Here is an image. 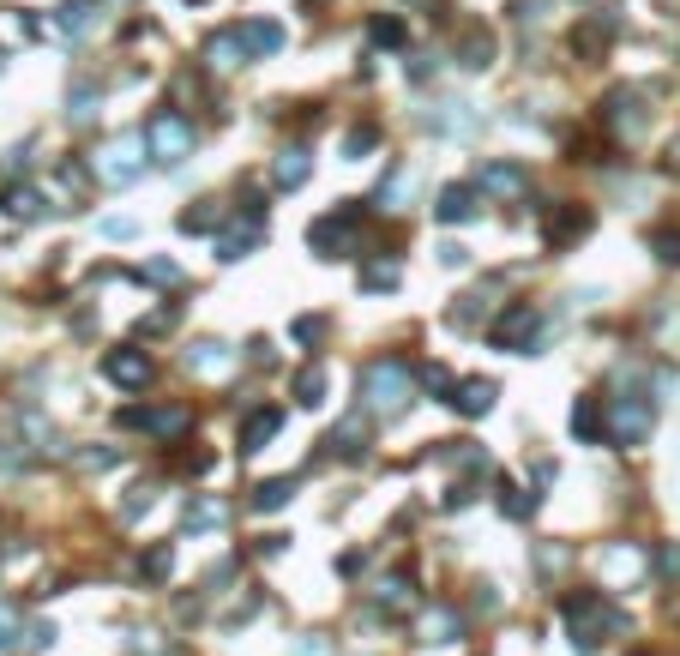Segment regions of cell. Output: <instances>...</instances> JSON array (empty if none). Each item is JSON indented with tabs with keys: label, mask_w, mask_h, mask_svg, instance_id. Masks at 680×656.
I'll return each instance as SVG.
<instances>
[{
	"label": "cell",
	"mask_w": 680,
	"mask_h": 656,
	"mask_svg": "<svg viewBox=\"0 0 680 656\" xmlns=\"http://www.w3.org/2000/svg\"><path fill=\"white\" fill-rule=\"evenodd\" d=\"M145 151L157 163H181L193 151V121L187 115H175V109H163V115L145 121Z\"/></svg>",
	"instance_id": "cell-4"
},
{
	"label": "cell",
	"mask_w": 680,
	"mask_h": 656,
	"mask_svg": "<svg viewBox=\"0 0 680 656\" xmlns=\"http://www.w3.org/2000/svg\"><path fill=\"white\" fill-rule=\"evenodd\" d=\"M584 229H590V211H579V205H560L542 235H548V248H566V241H579Z\"/></svg>",
	"instance_id": "cell-16"
},
{
	"label": "cell",
	"mask_w": 680,
	"mask_h": 656,
	"mask_svg": "<svg viewBox=\"0 0 680 656\" xmlns=\"http://www.w3.org/2000/svg\"><path fill=\"white\" fill-rule=\"evenodd\" d=\"M145 132H121V139H109V145L90 157V169H97V181H109V187H133V181L145 175Z\"/></svg>",
	"instance_id": "cell-3"
},
{
	"label": "cell",
	"mask_w": 680,
	"mask_h": 656,
	"mask_svg": "<svg viewBox=\"0 0 680 656\" xmlns=\"http://www.w3.org/2000/svg\"><path fill=\"white\" fill-rule=\"evenodd\" d=\"M367 37H374L379 48H398V43H404V18H386V13H379L374 25H367Z\"/></svg>",
	"instance_id": "cell-29"
},
{
	"label": "cell",
	"mask_w": 680,
	"mask_h": 656,
	"mask_svg": "<svg viewBox=\"0 0 680 656\" xmlns=\"http://www.w3.org/2000/svg\"><path fill=\"white\" fill-rule=\"evenodd\" d=\"M102 374L115 379V386H127V392H139L151 379V355L145 350H109L102 355Z\"/></svg>",
	"instance_id": "cell-7"
},
{
	"label": "cell",
	"mask_w": 680,
	"mask_h": 656,
	"mask_svg": "<svg viewBox=\"0 0 680 656\" xmlns=\"http://www.w3.org/2000/svg\"><path fill=\"white\" fill-rule=\"evenodd\" d=\"M374 139H379L374 127H356V132L344 139V151H349V157H367V151H374Z\"/></svg>",
	"instance_id": "cell-36"
},
{
	"label": "cell",
	"mask_w": 680,
	"mask_h": 656,
	"mask_svg": "<svg viewBox=\"0 0 680 656\" xmlns=\"http://www.w3.org/2000/svg\"><path fill=\"white\" fill-rule=\"evenodd\" d=\"M651 248H656V259H663V265H680V229H656Z\"/></svg>",
	"instance_id": "cell-31"
},
{
	"label": "cell",
	"mask_w": 680,
	"mask_h": 656,
	"mask_svg": "<svg viewBox=\"0 0 680 656\" xmlns=\"http://www.w3.org/2000/svg\"><path fill=\"white\" fill-rule=\"evenodd\" d=\"M139 572H145L151 584H163V578L175 572V548H169V542H151L145 555H139Z\"/></svg>",
	"instance_id": "cell-22"
},
{
	"label": "cell",
	"mask_w": 680,
	"mask_h": 656,
	"mask_svg": "<svg viewBox=\"0 0 680 656\" xmlns=\"http://www.w3.org/2000/svg\"><path fill=\"white\" fill-rule=\"evenodd\" d=\"M187 367L218 379V374H229V350H223L218 337H205V344H193V350H187Z\"/></svg>",
	"instance_id": "cell-19"
},
{
	"label": "cell",
	"mask_w": 680,
	"mask_h": 656,
	"mask_svg": "<svg viewBox=\"0 0 680 656\" xmlns=\"http://www.w3.org/2000/svg\"><path fill=\"white\" fill-rule=\"evenodd\" d=\"M13 644H18V608L0 602V651H13Z\"/></svg>",
	"instance_id": "cell-32"
},
{
	"label": "cell",
	"mask_w": 680,
	"mask_h": 656,
	"mask_svg": "<svg viewBox=\"0 0 680 656\" xmlns=\"http://www.w3.org/2000/svg\"><path fill=\"white\" fill-rule=\"evenodd\" d=\"M409 392H416V379H409V367L398 362V355L362 367V409L367 416H398V409L409 404Z\"/></svg>",
	"instance_id": "cell-2"
},
{
	"label": "cell",
	"mask_w": 680,
	"mask_h": 656,
	"mask_svg": "<svg viewBox=\"0 0 680 656\" xmlns=\"http://www.w3.org/2000/svg\"><path fill=\"white\" fill-rule=\"evenodd\" d=\"M290 332H295V344H319V337H325V320H313V313H307V320H295Z\"/></svg>",
	"instance_id": "cell-37"
},
{
	"label": "cell",
	"mask_w": 680,
	"mask_h": 656,
	"mask_svg": "<svg viewBox=\"0 0 680 656\" xmlns=\"http://www.w3.org/2000/svg\"><path fill=\"white\" fill-rule=\"evenodd\" d=\"M458 416H488L494 409V379H458V392L446 397Z\"/></svg>",
	"instance_id": "cell-14"
},
{
	"label": "cell",
	"mask_w": 680,
	"mask_h": 656,
	"mask_svg": "<svg viewBox=\"0 0 680 656\" xmlns=\"http://www.w3.org/2000/svg\"><path fill=\"white\" fill-rule=\"evenodd\" d=\"M6 211H13V217H43V193L37 187H6Z\"/></svg>",
	"instance_id": "cell-26"
},
{
	"label": "cell",
	"mask_w": 680,
	"mask_h": 656,
	"mask_svg": "<svg viewBox=\"0 0 680 656\" xmlns=\"http://www.w3.org/2000/svg\"><path fill=\"white\" fill-rule=\"evenodd\" d=\"M409 597H416V590H409V572H391V578L379 584V602H391V608H404Z\"/></svg>",
	"instance_id": "cell-30"
},
{
	"label": "cell",
	"mask_w": 680,
	"mask_h": 656,
	"mask_svg": "<svg viewBox=\"0 0 680 656\" xmlns=\"http://www.w3.org/2000/svg\"><path fill=\"white\" fill-rule=\"evenodd\" d=\"M656 572H663V578H680V542H663V548H656Z\"/></svg>",
	"instance_id": "cell-33"
},
{
	"label": "cell",
	"mask_w": 680,
	"mask_h": 656,
	"mask_svg": "<svg viewBox=\"0 0 680 656\" xmlns=\"http://www.w3.org/2000/svg\"><path fill=\"white\" fill-rule=\"evenodd\" d=\"M277 428H283V409H277V404L253 409V416L241 422V452H265V439H271Z\"/></svg>",
	"instance_id": "cell-13"
},
{
	"label": "cell",
	"mask_w": 680,
	"mask_h": 656,
	"mask_svg": "<svg viewBox=\"0 0 680 656\" xmlns=\"http://www.w3.org/2000/svg\"><path fill=\"white\" fill-rule=\"evenodd\" d=\"M367 290H398V265H367Z\"/></svg>",
	"instance_id": "cell-35"
},
{
	"label": "cell",
	"mask_w": 680,
	"mask_h": 656,
	"mask_svg": "<svg viewBox=\"0 0 680 656\" xmlns=\"http://www.w3.org/2000/svg\"><path fill=\"white\" fill-rule=\"evenodd\" d=\"M421 639L428 644H458L463 639V614L446 608V602H434V608L421 614Z\"/></svg>",
	"instance_id": "cell-11"
},
{
	"label": "cell",
	"mask_w": 680,
	"mask_h": 656,
	"mask_svg": "<svg viewBox=\"0 0 680 656\" xmlns=\"http://www.w3.org/2000/svg\"><path fill=\"white\" fill-rule=\"evenodd\" d=\"M97 13H102L97 0H67V6L55 13V30H60V37H85V30L97 25Z\"/></svg>",
	"instance_id": "cell-18"
},
{
	"label": "cell",
	"mask_w": 680,
	"mask_h": 656,
	"mask_svg": "<svg viewBox=\"0 0 680 656\" xmlns=\"http://www.w3.org/2000/svg\"><path fill=\"white\" fill-rule=\"evenodd\" d=\"M560 614H566V632H572V651H579V656L602 651L614 632H626V614L614 608L602 590H579V597H566Z\"/></svg>",
	"instance_id": "cell-1"
},
{
	"label": "cell",
	"mask_w": 680,
	"mask_h": 656,
	"mask_svg": "<svg viewBox=\"0 0 680 656\" xmlns=\"http://www.w3.org/2000/svg\"><path fill=\"white\" fill-rule=\"evenodd\" d=\"M307 175H313L307 145H283V151H277V163H271V181H277V187H302Z\"/></svg>",
	"instance_id": "cell-17"
},
{
	"label": "cell",
	"mask_w": 680,
	"mask_h": 656,
	"mask_svg": "<svg viewBox=\"0 0 680 656\" xmlns=\"http://www.w3.org/2000/svg\"><path fill=\"white\" fill-rule=\"evenodd\" d=\"M253 241H260V223H247V229L223 235V241H218V259H223V265H235V259H241L247 248H253Z\"/></svg>",
	"instance_id": "cell-24"
},
{
	"label": "cell",
	"mask_w": 680,
	"mask_h": 656,
	"mask_svg": "<svg viewBox=\"0 0 680 656\" xmlns=\"http://www.w3.org/2000/svg\"><path fill=\"white\" fill-rule=\"evenodd\" d=\"M30 651H48V644H55V627H48V620H43V627H30Z\"/></svg>",
	"instance_id": "cell-40"
},
{
	"label": "cell",
	"mask_w": 680,
	"mask_h": 656,
	"mask_svg": "<svg viewBox=\"0 0 680 656\" xmlns=\"http://www.w3.org/2000/svg\"><path fill=\"white\" fill-rule=\"evenodd\" d=\"M235 37H241L247 55H277L283 48V25L277 18H247V25H235Z\"/></svg>",
	"instance_id": "cell-9"
},
{
	"label": "cell",
	"mask_w": 680,
	"mask_h": 656,
	"mask_svg": "<svg viewBox=\"0 0 680 656\" xmlns=\"http://www.w3.org/2000/svg\"><path fill=\"white\" fill-rule=\"evenodd\" d=\"M205 60H211V67H235V60H247V48H241L235 30H218V37L205 43Z\"/></svg>",
	"instance_id": "cell-21"
},
{
	"label": "cell",
	"mask_w": 680,
	"mask_h": 656,
	"mask_svg": "<svg viewBox=\"0 0 680 656\" xmlns=\"http://www.w3.org/2000/svg\"><path fill=\"white\" fill-rule=\"evenodd\" d=\"M79 464H85V470H109V464H115V452H85Z\"/></svg>",
	"instance_id": "cell-43"
},
{
	"label": "cell",
	"mask_w": 680,
	"mask_h": 656,
	"mask_svg": "<svg viewBox=\"0 0 680 656\" xmlns=\"http://www.w3.org/2000/svg\"><path fill=\"white\" fill-rule=\"evenodd\" d=\"M90 102H97V97H90V85H79L73 90V121H90Z\"/></svg>",
	"instance_id": "cell-39"
},
{
	"label": "cell",
	"mask_w": 680,
	"mask_h": 656,
	"mask_svg": "<svg viewBox=\"0 0 680 656\" xmlns=\"http://www.w3.org/2000/svg\"><path fill=\"white\" fill-rule=\"evenodd\" d=\"M482 187L500 193V199H518V193L530 187V175H524L518 163H482Z\"/></svg>",
	"instance_id": "cell-15"
},
{
	"label": "cell",
	"mask_w": 680,
	"mask_h": 656,
	"mask_svg": "<svg viewBox=\"0 0 680 656\" xmlns=\"http://www.w3.org/2000/svg\"><path fill=\"white\" fill-rule=\"evenodd\" d=\"M536 337H542V313H536L530 302H512L506 320L488 332V344H494V350H506V355H530Z\"/></svg>",
	"instance_id": "cell-5"
},
{
	"label": "cell",
	"mask_w": 680,
	"mask_h": 656,
	"mask_svg": "<svg viewBox=\"0 0 680 656\" xmlns=\"http://www.w3.org/2000/svg\"><path fill=\"white\" fill-rule=\"evenodd\" d=\"M218 217H223L218 205H193V211H181V229H187V235H205V229H218Z\"/></svg>",
	"instance_id": "cell-28"
},
{
	"label": "cell",
	"mask_w": 680,
	"mask_h": 656,
	"mask_svg": "<svg viewBox=\"0 0 680 656\" xmlns=\"http://www.w3.org/2000/svg\"><path fill=\"white\" fill-rule=\"evenodd\" d=\"M458 67H470V73L494 67V37H488V30H470V37H463V60H458Z\"/></svg>",
	"instance_id": "cell-23"
},
{
	"label": "cell",
	"mask_w": 680,
	"mask_h": 656,
	"mask_svg": "<svg viewBox=\"0 0 680 656\" xmlns=\"http://www.w3.org/2000/svg\"><path fill=\"white\" fill-rule=\"evenodd\" d=\"M651 422H656V409H651V397H638V392H626L621 404H614V416H608V434H621V439H644L651 434Z\"/></svg>",
	"instance_id": "cell-6"
},
{
	"label": "cell",
	"mask_w": 680,
	"mask_h": 656,
	"mask_svg": "<svg viewBox=\"0 0 680 656\" xmlns=\"http://www.w3.org/2000/svg\"><path fill=\"white\" fill-rule=\"evenodd\" d=\"M434 217H440V223H470V217H476V187H463V181L440 187V199H434Z\"/></svg>",
	"instance_id": "cell-10"
},
{
	"label": "cell",
	"mask_w": 680,
	"mask_h": 656,
	"mask_svg": "<svg viewBox=\"0 0 680 656\" xmlns=\"http://www.w3.org/2000/svg\"><path fill=\"white\" fill-rule=\"evenodd\" d=\"M102 235H109V241H127V235H133V217H109V223H102Z\"/></svg>",
	"instance_id": "cell-41"
},
{
	"label": "cell",
	"mask_w": 680,
	"mask_h": 656,
	"mask_svg": "<svg viewBox=\"0 0 680 656\" xmlns=\"http://www.w3.org/2000/svg\"><path fill=\"white\" fill-rule=\"evenodd\" d=\"M463 259H470V253H463V248H458V241H446V248H440V265H452V271H458V265H463Z\"/></svg>",
	"instance_id": "cell-42"
},
{
	"label": "cell",
	"mask_w": 680,
	"mask_h": 656,
	"mask_svg": "<svg viewBox=\"0 0 680 656\" xmlns=\"http://www.w3.org/2000/svg\"><path fill=\"white\" fill-rule=\"evenodd\" d=\"M290 500H295V481L290 476H271V481L253 488V512H277V506H290Z\"/></svg>",
	"instance_id": "cell-20"
},
{
	"label": "cell",
	"mask_w": 680,
	"mask_h": 656,
	"mask_svg": "<svg viewBox=\"0 0 680 656\" xmlns=\"http://www.w3.org/2000/svg\"><path fill=\"white\" fill-rule=\"evenodd\" d=\"M145 278L151 283H181V265L175 259H145Z\"/></svg>",
	"instance_id": "cell-34"
},
{
	"label": "cell",
	"mask_w": 680,
	"mask_h": 656,
	"mask_svg": "<svg viewBox=\"0 0 680 656\" xmlns=\"http://www.w3.org/2000/svg\"><path fill=\"white\" fill-rule=\"evenodd\" d=\"M572 434H579L584 446H602V439H608V416H602V397H579V404H572Z\"/></svg>",
	"instance_id": "cell-12"
},
{
	"label": "cell",
	"mask_w": 680,
	"mask_h": 656,
	"mask_svg": "<svg viewBox=\"0 0 680 656\" xmlns=\"http://www.w3.org/2000/svg\"><path fill=\"white\" fill-rule=\"evenodd\" d=\"M295 404H325V374H319V367H302V374H295Z\"/></svg>",
	"instance_id": "cell-25"
},
{
	"label": "cell",
	"mask_w": 680,
	"mask_h": 656,
	"mask_svg": "<svg viewBox=\"0 0 680 656\" xmlns=\"http://www.w3.org/2000/svg\"><path fill=\"white\" fill-rule=\"evenodd\" d=\"M295 656H332V644L319 639V632H307V639H302V644H295Z\"/></svg>",
	"instance_id": "cell-38"
},
{
	"label": "cell",
	"mask_w": 680,
	"mask_h": 656,
	"mask_svg": "<svg viewBox=\"0 0 680 656\" xmlns=\"http://www.w3.org/2000/svg\"><path fill=\"white\" fill-rule=\"evenodd\" d=\"M218 524H223L218 500H187V530H218Z\"/></svg>",
	"instance_id": "cell-27"
},
{
	"label": "cell",
	"mask_w": 680,
	"mask_h": 656,
	"mask_svg": "<svg viewBox=\"0 0 680 656\" xmlns=\"http://www.w3.org/2000/svg\"><path fill=\"white\" fill-rule=\"evenodd\" d=\"M121 422L127 428H151L157 439H175V434H187L193 416L187 409H121Z\"/></svg>",
	"instance_id": "cell-8"
}]
</instances>
